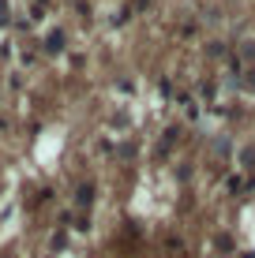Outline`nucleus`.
Instances as JSON below:
<instances>
[{
  "label": "nucleus",
  "mask_w": 255,
  "mask_h": 258,
  "mask_svg": "<svg viewBox=\"0 0 255 258\" xmlns=\"http://www.w3.org/2000/svg\"><path fill=\"white\" fill-rule=\"evenodd\" d=\"M45 49H49V52H60V49H64V34H60V30H53L49 38H45Z\"/></svg>",
  "instance_id": "1"
},
{
  "label": "nucleus",
  "mask_w": 255,
  "mask_h": 258,
  "mask_svg": "<svg viewBox=\"0 0 255 258\" xmlns=\"http://www.w3.org/2000/svg\"><path fill=\"white\" fill-rule=\"evenodd\" d=\"M90 199H94L90 187H79V206H90Z\"/></svg>",
  "instance_id": "2"
},
{
  "label": "nucleus",
  "mask_w": 255,
  "mask_h": 258,
  "mask_svg": "<svg viewBox=\"0 0 255 258\" xmlns=\"http://www.w3.org/2000/svg\"><path fill=\"white\" fill-rule=\"evenodd\" d=\"M8 23V0H0V26Z\"/></svg>",
  "instance_id": "3"
},
{
  "label": "nucleus",
  "mask_w": 255,
  "mask_h": 258,
  "mask_svg": "<svg viewBox=\"0 0 255 258\" xmlns=\"http://www.w3.org/2000/svg\"><path fill=\"white\" fill-rule=\"evenodd\" d=\"M244 86H248V90H255V71H248V79H244Z\"/></svg>",
  "instance_id": "4"
}]
</instances>
